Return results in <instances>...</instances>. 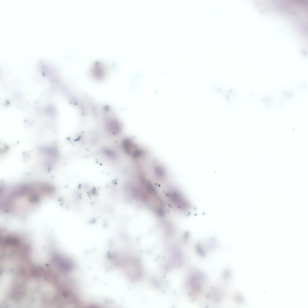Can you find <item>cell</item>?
<instances>
[{
    "label": "cell",
    "instance_id": "obj_1",
    "mask_svg": "<svg viewBox=\"0 0 308 308\" xmlns=\"http://www.w3.org/2000/svg\"><path fill=\"white\" fill-rule=\"evenodd\" d=\"M54 191L52 185L45 182L20 184L3 190L1 194L0 208L6 213H24L52 195Z\"/></svg>",
    "mask_w": 308,
    "mask_h": 308
}]
</instances>
